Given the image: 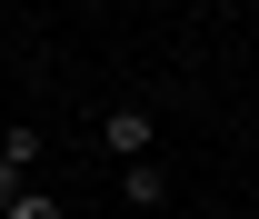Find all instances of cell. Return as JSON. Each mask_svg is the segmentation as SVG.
<instances>
[{"mask_svg": "<svg viewBox=\"0 0 259 219\" xmlns=\"http://www.w3.org/2000/svg\"><path fill=\"white\" fill-rule=\"evenodd\" d=\"M100 150L120 159V169L130 159H160V120L150 110H100Z\"/></svg>", "mask_w": 259, "mask_h": 219, "instance_id": "1", "label": "cell"}, {"mask_svg": "<svg viewBox=\"0 0 259 219\" xmlns=\"http://www.w3.org/2000/svg\"><path fill=\"white\" fill-rule=\"evenodd\" d=\"M120 189H130V209H169V169H160V159H130Z\"/></svg>", "mask_w": 259, "mask_h": 219, "instance_id": "2", "label": "cell"}, {"mask_svg": "<svg viewBox=\"0 0 259 219\" xmlns=\"http://www.w3.org/2000/svg\"><path fill=\"white\" fill-rule=\"evenodd\" d=\"M20 199H30V169H20V159H0V219L20 209Z\"/></svg>", "mask_w": 259, "mask_h": 219, "instance_id": "3", "label": "cell"}, {"mask_svg": "<svg viewBox=\"0 0 259 219\" xmlns=\"http://www.w3.org/2000/svg\"><path fill=\"white\" fill-rule=\"evenodd\" d=\"M10 219H70V209H60V199H50V189H30V199H20V209H10Z\"/></svg>", "mask_w": 259, "mask_h": 219, "instance_id": "4", "label": "cell"}]
</instances>
